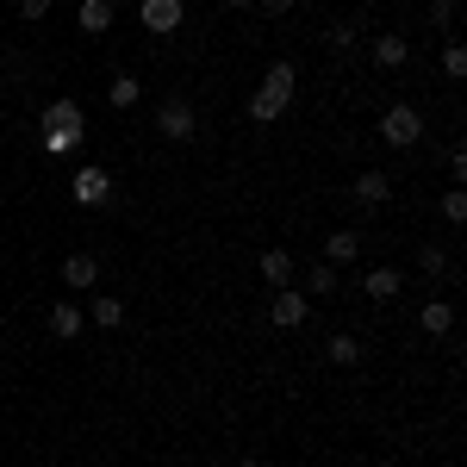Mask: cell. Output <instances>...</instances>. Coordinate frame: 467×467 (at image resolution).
Returning a JSON list of instances; mask_svg holds the SVG:
<instances>
[{
	"instance_id": "6da1fadb",
	"label": "cell",
	"mask_w": 467,
	"mask_h": 467,
	"mask_svg": "<svg viewBox=\"0 0 467 467\" xmlns=\"http://www.w3.org/2000/svg\"><path fill=\"white\" fill-rule=\"evenodd\" d=\"M293 81H299L293 63H275V69L262 75V88L250 94V119H255V125H275V119L293 107Z\"/></svg>"
},
{
	"instance_id": "7a4b0ae2",
	"label": "cell",
	"mask_w": 467,
	"mask_h": 467,
	"mask_svg": "<svg viewBox=\"0 0 467 467\" xmlns=\"http://www.w3.org/2000/svg\"><path fill=\"white\" fill-rule=\"evenodd\" d=\"M380 138H387L393 150H411L418 138H424V112L418 107H387L380 112Z\"/></svg>"
},
{
	"instance_id": "3957f363",
	"label": "cell",
	"mask_w": 467,
	"mask_h": 467,
	"mask_svg": "<svg viewBox=\"0 0 467 467\" xmlns=\"http://www.w3.org/2000/svg\"><path fill=\"white\" fill-rule=\"evenodd\" d=\"M69 200H75V206H107V200H112V175L100 169V162H81L75 181H69Z\"/></svg>"
},
{
	"instance_id": "277c9868",
	"label": "cell",
	"mask_w": 467,
	"mask_h": 467,
	"mask_svg": "<svg viewBox=\"0 0 467 467\" xmlns=\"http://www.w3.org/2000/svg\"><path fill=\"white\" fill-rule=\"evenodd\" d=\"M193 125H200V119H193L187 100H162V107H156V131H162L169 144H187V138H193Z\"/></svg>"
},
{
	"instance_id": "5b68a950",
	"label": "cell",
	"mask_w": 467,
	"mask_h": 467,
	"mask_svg": "<svg viewBox=\"0 0 467 467\" xmlns=\"http://www.w3.org/2000/svg\"><path fill=\"white\" fill-rule=\"evenodd\" d=\"M268 318L281 324V330H299V324L312 318V299L299 287H275V306H268Z\"/></svg>"
},
{
	"instance_id": "8992f818",
	"label": "cell",
	"mask_w": 467,
	"mask_h": 467,
	"mask_svg": "<svg viewBox=\"0 0 467 467\" xmlns=\"http://www.w3.org/2000/svg\"><path fill=\"white\" fill-rule=\"evenodd\" d=\"M181 13H187L181 0H144V13H138V19H144V32L169 37V32H181Z\"/></svg>"
},
{
	"instance_id": "52a82bcc",
	"label": "cell",
	"mask_w": 467,
	"mask_h": 467,
	"mask_svg": "<svg viewBox=\"0 0 467 467\" xmlns=\"http://www.w3.org/2000/svg\"><path fill=\"white\" fill-rule=\"evenodd\" d=\"M44 131H88L81 100H50V107H44Z\"/></svg>"
},
{
	"instance_id": "ba28073f",
	"label": "cell",
	"mask_w": 467,
	"mask_h": 467,
	"mask_svg": "<svg viewBox=\"0 0 467 467\" xmlns=\"http://www.w3.org/2000/svg\"><path fill=\"white\" fill-rule=\"evenodd\" d=\"M94 281H100V262L88 250H75L69 262H63V287H94Z\"/></svg>"
},
{
	"instance_id": "9c48e42d",
	"label": "cell",
	"mask_w": 467,
	"mask_h": 467,
	"mask_svg": "<svg viewBox=\"0 0 467 467\" xmlns=\"http://www.w3.org/2000/svg\"><path fill=\"white\" fill-rule=\"evenodd\" d=\"M356 200L361 206H387L393 200V181L380 175V169H368V175H356Z\"/></svg>"
},
{
	"instance_id": "30bf717a",
	"label": "cell",
	"mask_w": 467,
	"mask_h": 467,
	"mask_svg": "<svg viewBox=\"0 0 467 467\" xmlns=\"http://www.w3.org/2000/svg\"><path fill=\"white\" fill-rule=\"evenodd\" d=\"M50 337H63V343H75V337H81V306H75V299L50 306Z\"/></svg>"
},
{
	"instance_id": "8fae6325",
	"label": "cell",
	"mask_w": 467,
	"mask_h": 467,
	"mask_svg": "<svg viewBox=\"0 0 467 467\" xmlns=\"http://www.w3.org/2000/svg\"><path fill=\"white\" fill-rule=\"evenodd\" d=\"M405 57H411V44H405V37H393V32L374 37V63H380V69H405Z\"/></svg>"
},
{
	"instance_id": "7c38bea8",
	"label": "cell",
	"mask_w": 467,
	"mask_h": 467,
	"mask_svg": "<svg viewBox=\"0 0 467 467\" xmlns=\"http://www.w3.org/2000/svg\"><path fill=\"white\" fill-rule=\"evenodd\" d=\"M81 32H88V37H107L112 32V0H81Z\"/></svg>"
},
{
	"instance_id": "4fadbf2b",
	"label": "cell",
	"mask_w": 467,
	"mask_h": 467,
	"mask_svg": "<svg viewBox=\"0 0 467 467\" xmlns=\"http://www.w3.org/2000/svg\"><path fill=\"white\" fill-rule=\"evenodd\" d=\"M262 281H268V287H293V255L287 250H262Z\"/></svg>"
},
{
	"instance_id": "5bb4252c",
	"label": "cell",
	"mask_w": 467,
	"mask_h": 467,
	"mask_svg": "<svg viewBox=\"0 0 467 467\" xmlns=\"http://www.w3.org/2000/svg\"><path fill=\"white\" fill-rule=\"evenodd\" d=\"M138 94H144V81L138 75H112V88H107V107H138Z\"/></svg>"
},
{
	"instance_id": "9a60e30c",
	"label": "cell",
	"mask_w": 467,
	"mask_h": 467,
	"mask_svg": "<svg viewBox=\"0 0 467 467\" xmlns=\"http://www.w3.org/2000/svg\"><path fill=\"white\" fill-rule=\"evenodd\" d=\"M361 287H368V299H393L405 281H399V268H368V281H361Z\"/></svg>"
},
{
	"instance_id": "2e32d148",
	"label": "cell",
	"mask_w": 467,
	"mask_h": 467,
	"mask_svg": "<svg viewBox=\"0 0 467 467\" xmlns=\"http://www.w3.org/2000/svg\"><path fill=\"white\" fill-rule=\"evenodd\" d=\"M88 318L100 324V330H119V324H125V299H112V293H100V299H94V312H88Z\"/></svg>"
},
{
	"instance_id": "e0dca14e",
	"label": "cell",
	"mask_w": 467,
	"mask_h": 467,
	"mask_svg": "<svg viewBox=\"0 0 467 467\" xmlns=\"http://www.w3.org/2000/svg\"><path fill=\"white\" fill-rule=\"evenodd\" d=\"M424 330H431V337H449V330H455V306H442V299H431V306H424Z\"/></svg>"
},
{
	"instance_id": "ac0fdd59",
	"label": "cell",
	"mask_w": 467,
	"mask_h": 467,
	"mask_svg": "<svg viewBox=\"0 0 467 467\" xmlns=\"http://www.w3.org/2000/svg\"><path fill=\"white\" fill-rule=\"evenodd\" d=\"M324 356H330V368H356L361 343H356V337H330V343H324Z\"/></svg>"
},
{
	"instance_id": "d6986e66",
	"label": "cell",
	"mask_w": 467,
	"mask_h": 467,
	"mask_svg": "<svg viewBox=\"0 0 467 467\" xmlns=\"http://www.w3.org/2000/svg\"><path fill=\"white\" fill-rule=\"evenodd\" d=\"M356 255H361L356 231H337V237H330V262H356Z\"/></svg>"
},
{
	"instance_id": "ffe728a7",
	"label": "cell",
	"mask_w": 467,
	"mask_h": 467,
	"mask_svg": "<svg viewBox=\"0 0 467 467\" xmlns=\"http://www.w3.org/2000/svg\"><path fill=\"white\" fill-rule=\"evenodd\" d=\"M81 138H88V131H44V150H50V156H69Z\"/></svg>"
},
{
	"instance_id": "44dd1931",
	"label": "cell",
	"mask_w": 467,
	"mask_h": 467,
	"mask_svg": "<svg viewBox=\"0 0 467 467\" xmlns=\"http://www.w3.org/2000/svg\"><path fill=\"white\" fill-rule=\"evenodd\" d=\"M306 287L312 293H337V262H318V268L306 275Z\"/></svg>"
},
{
	"instance_id": "7402d4cb",
	"label": "cell",
	"mask_w": 467,
	"mask_h": 467,
	"mask_svg": "<svg viewBox=\"0 0 467 467\" xmlns=\"http://www.w3.org/2000/svg\"><path fill=\"white\" fill-rule=\"evenodd\" d=\"M442 75H449V81H462V75H467V50H462V44L442 50Z\"/></svg>"
},
{
	"instance_id": "603a6c76",
	"label": "cell",
	"mask_w": 467,
	"mask_h": 467,
	"mask_svg": "<svg viewBox=\"0 0 467 467\" xmlns=\"http://www.w3.org/2000/svg\"><path fill=\"white\" fill-rule=\"evenodd\" d=\"M442 218H449V224H462V218H467V193H462V187L442 193Z\"/></svg>"
},
{
	"instance_id": "cb8c5ba5",
	"label": "cell",
	"mask_w": 467,
	"mask_h": 467,
	"mask_svg": "<svg viewBox=\"0 0 467 467\" xmlns=\"http://www.w3.org/2000/svg\"><path fill=\"white\" fill-rule=\"evenodd\" d=\"M418 262H424V275H442V268H449V255L436 250V244H424V250H418Z\"/></svg>"
},
{
	"instance_id": "d4e9b609",
	"label": "cell",
	"mask_w": 467,
	"mask_h": 467,
	"mask_svg": "<svg viewBox=\"0 0 467 467\" xmlns=\"http://www.w3.org/2000/svg\"><path fill=\"white\" fill-rule=\"evenodd\" d=\"M44 13H50V0H19V19H26V26H37Z\"/></svg>"
},
{
	"instance_id": "484cf974",
	"label": "cell",
	"mask_w": 467,
	"mask_h": 467,
	"mask_svg": "<svg viewBox=\"0 0 467 467\" xmlns=\"http://www.w3.org/2000/svg\"><path fill=\"white\" fill-rule=\"evenodd\" d=\"M255 6H262V13H275V19H287V13H293V0H255Z\"/></svg>"
},
{
	"instance_id": "4316f807",
	"label": "cell",
	"mask_w": 467,
	"mask_h": 467,
	"mask_svg": "<svg viewBox=\"0 0 467 467\" xmlns=\"http://www.w3.org/2000/svg\"><path fill=\"white\" fill-rule=\"evenodd\" d=\"M224 6H255V0H224Z\"/></svg>"
},
{
	"instance_id": "83f0119b",
	"label": "cell",
	"mask_w": 467,
	"mask_h": 467,
	"mask_svg": "<svg viewBox=\"0 0 467 467\" xmlns=\"http://www.w3.org/2000/svg\"><path fill=\"white\" fill-rule=\"evenodd\" d=\"M237 467H268V462H237Z\"/></svg>"
}]
</instances>
